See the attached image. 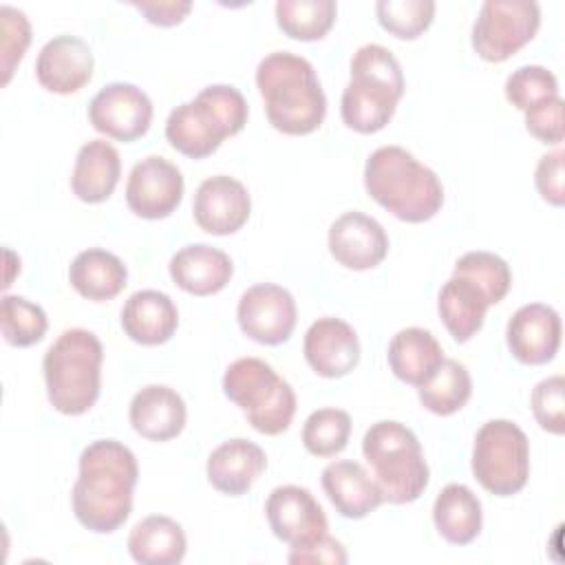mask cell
<instances>
[{"label":"cell","mask_w":565,"mask_h":565,"mask_svg":"<svg viewBox=\"0 0 565 565\" xmlns=\"http://www.w3.org/2000/svg\"><path fill=\"white\" fill-rule=\"evenodd\" d=\"M139 466L135 452L117 439H97L79 455V475L71 492L75 519L95 534L119 530L132 510Z\"/></svg>","instance_id":"6da1fadb"},{"label":"cell","mask_w":565,"mask_h":565,"mask_svg":"<svg viewBox=\"0 0 565 565\" xmlns=\"http://www.w3.org/2000/svg\"><path fill=\"white\" fill-rule=\"evenodd\" d=\"M256 86L269 124L285 135H309L327 115V97L309 60L274 51L258 62Z\"/></svg>","instance_id":"7a4b0ae2"},{"label":"cell","mask_w":565,"mask_h":565,"mask_svg":"<svg viewBox=\"0 0 565 565\" xmlns=\"http://www.w3.org/2000/svg\"><path fill=\"white\" fill-rule=\"evenodd\" d=\"M364 188L373 201L406 223H424L444 205L439 177L402 146H382L369 154Z\"/></svg>","instance_id":"3957f363"},{"label":"cell","mask_w":565,"mask_h":565,"mask_svg":"<svg viewBox=\"0 0 565 565\" xmlns=\"http://www.w3.org/2000/svg\"><path fill=\"white\" fill-rule=\"evenodd\" d=\"M406 88L397 57L382 44H364L353 53L351 82L340 102L342 121L362 135L382 130L395 115Z\"/></svg>","instance_id":"277c9868"},{"label":"cell","mask_w":565,"mask_h":565,"mask_svg":"<svg viewBox=\"0 0 565 565\" xmlns=\"http://www.w3.org/2000/svg\"><path fill=\"white\" fill-rule=\"evenodd\" d=\"M247 113V102L236 86L212 84L168 115L166 139L181 154L205 159L218 150L223 139L245 128Z\"/></svg>","instance_id":"5b68a950"},{"label":"cell","mask_w":565,"mask_h":565,"mask_svg":"<svg viewBox=\"0 0 565 565\" xmlns=\"http://www.w3.org/2000/svg\"><path fill=\"white\" fill-rule=\"evenodd\" d=\"M104 349L88 329H66L49 347L42 360L46 397L62 415H84L93 408L102 388Z\"/></svg>","instance_id":"8992f818"},{"label":"cell","mask_w":565,"mask_h":565,"mask_svg":"<svg viewBox=\"0 0 565 565\" xmlns=\"http://www.w3.org/2000/svg\"><path fill=\"white\" fill-rule=\"evenodd\" d=\"M362 455L373 468L384 501L413 503L426 490L430 472L422 444L402 422L382 419L371 424L362 439Z\"/></svg>","instance_id":"52a82bcc"},{"label":"cell","mask_w":565,"mask_h":565,"mask_svg":"<svg viewBox=\"0 0 565 565\" xmlns=\"http://www.w3.org/2000/svg\"><path fill=\"white\" fill-rule=\"evenodd\" d=\"M223 393L247 417L254 430L280 435L296 413V393L271 364L260 358H238L223 375Z\"/></svg>","instance_id":"ba28073f"},{"label":"cell","mask_w":565,"mask_h":565,"mask_svg":"<svg viewBox=\"0 0 565 565\" xmlns=\"http://www.w3.org/2000/svg\"><path fill=\"white\" fill-rule=\"evenodd\" d=\"M472 475L483 490L512 497L525 488L530 477V441L510 419H490L472 446Z\"/></svg>","instance_id":"9c48e42d"},{"label":"cell","mask_w":565,"mask_h":565,"mask_svg":"<svg viewBox=\"0 0 565 565\" xmlns=\"http://www.w3.org/2000/svg\"><path fill=\"white\" fill-rule=\"evenodd\" d=\"M541 9L532 0H486L472 24V49L486 62H505L539 31Z\"/></svg>","instance_id":"30bf717a"},{"label":"cell","mask_w":565,"mask_h":565,"mask_svg":"<svg viewBox=\"0 0 565 565\" xmlns=\"http://www.w3.org/2000/svg\"><path fill=\"white\" fill-rule=\"evenodd\" d=\"M88 121L93 128L117 141H135L143 137L152 121V102L135 84L113 82L97 90L88 104Z\"/></svg>","instance_id":"8fae6325"},{"label":"cell","mask_w":565,"mask_h":565,"mask_svg":"<svg viewBox=\"0 0 565 565\" xmlns=\"http://www.w3.org/2000/svg\"><path fill=\"white\" fill-rule=\"evenodd\" d=\"M296 300L294 296L274 282H260L243 291L236 318L241 331L260 344H282L289 340L296 327Z\"/></svg>","instance_id":"7c38bea8"},{"label":"cell","mask_w":565,"mask_h":565,"mask_svg":"<svg viewBox=\"0 0 565 565\" xmlns=\"http://www.w3.org/2000/svg\"><path fill=\"white\" fill-rule=\"evenodd\" d=\"M183 199V174L166 157L137 161L126 181V203L132 214L157 221L170 216Z\"/></svg>","instance_id":"4fadbf2b"},{"label":"cell","mask_w":565,"mask_h":565,"mask_svg":"<svg viewBox=\"0 0 565 565\" xmlns=\"http://www.w3.org/2000/svg\"><path fill=\"white\" fill-rule=\"evenodd\" d=\"M265 516L276 539L289 547L311 543L327 534V514L316 497L300 486H278L265 501Z\"/></svg>","instance_id":"5bb4252c"},{"label":"cell","mask_w":565,"mask_h":565,"mask_svg":"<svg viewBox=\"0 0 565 565\" xmlns=\"http://www.w3.org/2000/svg\"><path fill=\"white\" fill-rule=\"evenodd\" d=\"M252 212V199L247 188L227 174L205 179L192 201V214L196 225L214 236H227L238 232Z\"/></svg>","instance_id":"9a60e30c"},{"label":"cell","mask_w":565,"mask_h":565,"mask_svg":"<svg viewBox=\"0 0 565 565\" xmlns=\"http://www.w3.org/2000/svg\"><path fill=\"white\" fill-rule=\"evenodd\" d=\"M505 342L521 364H545L561 347V316L543 302L523 305L508 320Z\"/></svg>","instance_id":"2e32d148"},{"label":"cell","mask_w":565,"mask_h":565,"mask_svg":"<svg viewBox=\"0 0 565 565\" xmlns=\"http://www.w3.org/2000/svg\"><path fill=\"white\" fill-rule=\"evenodd\" d=\"M302 353L320 377H344L360 362V340L355 329L342 318H318L305 333Z\"/></svg>","instance_id":"e0dca14e"},{"label":"cell","mask_w":565,"mask_h":565,"mask_svg":"<svg viewBox=\"0 0 565 565\" xmlns=\"http://www.w3.org/2000/svg\"><path fill=\"white\" fill-rule=\"evenodd\" d=\"M329 252L347 269H373L388 254V236L373 216L344 212L329 227Z\"/></svg>","instance_id":"ac0fdd59"},{"label":"cell","mask_w":565,"mask_h":565,"mask_svg":"<svg viewBox=\"0 0 565 565\" xmlns=\"http://www.w3.org/2000/svg\"><path fill=\"white\" fill-rule=\"evenodd\" d=\"M95 60L90 46L77 35H55L35 60V77L42 88L71 95L84 88L93 77Z\"/></svg>","instance_id":"d6986e66"},{"label":"cell","mask_w":565,"mask_h":565,"mask_svg":"<svg viewBox=\"0 0 565 565\" xmlns=\"http://www.w3.org/2000/svg\"><path fill=\"white\" fill-rule=\"evenodd\" d=\"M130 426L137 435L150 441L174 439L185 426L183 397L163 384H150L135 393L128 408Z\"/></svg>","instance_id":"ffe728a7"},{"label":"cell","mask_w":565,"mask_h":565,"mask_svg":"<svg viewBox=\"0 0 565 565\" xmlns=\"http://www.w3.org/2000/svg\"><path fill=\"white\" fill-rule=\"evenodd\" d=\"M265 468V450L249 439L236 437L223 441L210 452L205 472L212 488L230 497H241L256 483Z\"/></svg>","instance_id":"44dd1931"},{"label":"cell","mask_w":565,"mask_h":565,"mask_svg":"<svg viewBox=\"0 0 565 565\" xmlns=\"http://www.w3.org/2000/svg\"><path fill=\"white\" fill-rule=\"evenodd\" d=\"M170 278L179 289L192 296L218 294L232 278V258L205 243L185 245L170 258Z\"/></svg>","instance_id":"7402d4cb"},{"label":"cell","mask_w":565,"mask_h":565,"mask_svg":"<svg viewBox=\"0 0 565 565\" xmlns=\"http://www.w3.org/2000/svg\"><path fill=\"white\" fill-rule=\"evenodd\" d=\"M179 327V311L172 298L157 289L135 291L121 309L124 333L143 347L168 342Z\"/></svg>","instance_id":"603a6c76"},{"label":"cell","mask_w":565,"mask_h":565,"mask_svg":"<svg viewBox=\"0 0 565 565\" xmlns=\"http://www.w3.org/2000/svg\"><path fill=\"white\" fill-rule=\"evenodd\" d=\"M320 481L335 512L344 519H364L384 503L380 486L358 461H331L322 470Z\"/></svg>","instance_id":"cb8c5ba5"},{"label":"cell","mask_w":565,"mask_h":565,"mask_svg":"<svg viewBox=\"0 0 565 565\" xmlns=\"http://www.w3.org/2000/svg\"><path fill=\"white\" fill-rule=\"evenodd\" d=\"M121 177V159L113 143L106 139H93L77 152L71 190L84 203L106 201Z\"/></svg>","instance_id":"d4e9b609"},{"label":"cell","mask_w":565,"mask_h":565,"mask_svg":"<svg viewBox=\"0 0 565 565\" xmlns=\"http://www.w3.org/2000/svg\"><path fill=\"white\" fill-rule=\"evenodd\" d=\"M386 360L397 380L419 388L441 364L444 349L430 331L422 327H406L388 342Z\"/></svg>","instance_id":"484cf974"},{"label":"cell","mask_w":565,"mask_h":565,"mask_svg":"<svg viewBox=\"0 0 565 565\" xmlns=\"http://www.w3.org/2000/svg\"><path fill=\"white\" fill-rule=\"evenodd\" d=\"M488 307L486 294L472 280L455 274L444 282L437 300L439 318L457 342H468L483 327Z\"/></svg>","instance_id":"4316f807"},{"label":"cell","mask_w":565,"mask_h":565,"mask_svg":"<svg viewBox=\"0 0 565 565\" xmlns=\"http://www.w3.org/2000/svg\"><path fill=\"white\" fill-rule=\"evenodd\" d=\"M128 280V269L124 260L106 249L88 247L79 252L68 267L71 287L93 302H104L115 298Z\"/></svg>","instance_id":"83f0119b"},{"label":"cell","mask_w":565,"mask_h":565,"mask_svg":"<svg viewBox=\"0 0 565 565\" xmlns=\"http://www.w3.org/2000/svg\"><path fill=\"white\" fill-rule=\"evenodd\" d=\"M188 550L183 527L163 514L141 519L128 534V552L141 565H177Z\"/></svg>","instance_id":"f1b7e54d"},{"label":"cell","mask_w":565,"mask_h":565,"mask_svg":"<svg viewBox=\"0 0 565 565\" xmlns=\"http://www.w3.org/2000/svg\"><path fill=\"white\" fill-rule=\"evenodd\" d=\"M433 521L444 541L468 545L481 532V501L468 486L448 483L435 499Z\"/></svg>","instance_id":"f546056e"},{"label":"cell","mask_w":565,"mask_h":565,"mask_svg":"<svg viewBox=\"0 0 565 565\" xmlns=\"http://www.w3.org/2000/svg\"><path fill=\"white\" fill-rule=\"evenodd\" d=\"M417 391L419 402L426 411L446 417L466 406L472 393V380L461 362L444 358L430 380L424 382Z\"/></svg>","instance_id":"4dcf8cb0"},{"label":"cell","mask_w":565,"mask_h":565,"mask_svg":"<svg viewBox=\"0 0 565 565\" xmlns=\"http://www.w3.org/2000/svg\"><path fill=\"white\" fill-rule=\"evenodd\" d=\"M333 0H278L276 22L280 31L300 42H313L329 33L335 22Z\"/></svg>","instance_id":"1f68e13d"},{"label":"cell","mask_w":565,"mask_h":565,"mask_svg":"<svg viewBox=\"0 0 565 565\" xmlns=\"http://www.w3.org/2000/svg\"><path fill=\"white\" fill-rule=\"evenodd\" d=\"M0 329L7 344L24 349L38 344L46 329L49 318L44 309L22 296H2L0 302Z\"/></svg>","instance_id":"d6a6232c"},{"label":"cell","mask_w":565,"mask_h":565,"mask_svg":"<svg viewBox=\"0 0 565 565\" xmlns=\"http://www.w3.org/2000/svg\"><path fill=\"white\" fill-rule=\"evenodd\" d=\"M351 417L340 408H318L302 426V444L316 457H333L347 448Z\"/></svg>","instance_id":"836d02e7"},{"label":"cell","mask_w":565,"mask_h":565,"mask_svg":"<svg viewBox=\"0 0 565 565\" xmlns=\"http://www.w3.org/2000/svg\"><path fill=\"white\" fill-rule=\"evenodd\" d=\"M455 276L472 280L490 300V305L501 302L512 285V274L508 263L492 252H468L463 254L452 269Z\"/></svg>","instance_id":"e575fe53"},{"label":"cell","mask_w":565,"mask_h":565,"mask_svg":"<svg viewBox=\"0 0 565 565\" xmlns=\"http://www.w3.org/2000/svg\"><path fill=\"white\" fill-rule=\"evenodd\" d=\"M375 15L382 29L399 40L419 38L435 18L433 0H380Z\"/></svg>","instance_id":"d590c367"},{"label":"cell","mask_w":565,"mask_h":565,"mask_svg":"<svg viewBox=\"0 0 565 565\" xmlns=\"http://www.w3.org/2000/svg\"><path fill=\"white\" fill-rule=\"evenodd\" d=\"M505 97L514 108L525 113L552 97H558V82L545 66H519L505 79Z\"/></svg>","instance_id":"8d00e7d4"},{"label":"cell","mask_w":565,"mask_h":565,"mask_svg":"<svg viewBox=\"0 0 565 565\" xmlns=\"http://www.w3.org/2000/svg\"><path fill=\"white\" fill-rule=\"evenodd\" d=\"M0 22H2V44H0L2 79H0V84L7 86L15 66L22 62L29 42H31V22L24 15V11L9 7V4H2Z\"/></svg>","instance_id":"74e56055"},{"label":"cell","mask_w":565,"mask_h":565,"mask_svg":"<svg viewBox=\"0 0 565 565\" xmlns=\"http://www.w3.org/2000/svg\"><path fill=\"white\" fill-rule=\"evenodd\" d=\"M532 413L536 424L552 433L563 435L565 433V380L563 375H552L547 380H541L530 397Z\"/></svg>","instance_id":"f35d334b"},{"label":"cell","mask_w":565,"mask_h":565,"mask_svg":"<svg viewBox=\"0 0 565 565\" xmlns=\"http://www.w3.org/2000/svg\"><path fill=\"white\" fill-rule=\"evenodd\" d=\"M525 128L539 141L550 143V146H558L563 141V135H565L563 99L552 97V99L525 110Z\"/></svg>","instance_id":"ab89813d"},{"label":"cell","mask_w":565,"mask_h":565,"mask_svg":"<svg viewBox=\"0 0 565 565\" xmlns=\"http://www.w3.org/2000/svg\"><path fill=\"white\" fill-rule=\"evenodd\" d=\"M563 157L565 152L558 148L554 152H547L541 157L536 172H534V183L539 194L561 207L565 203V179H563Z\"/></svg>","instance_id":"60d3db41"},{"label":"cell","mask_w":565,"mask_h":565,"mask_svg":"<svg viewBox=\"0 0 565 565\" xmlns=\"http://www.w3.org/2000/svg\"><path fill=\"white\" fill-rule=\"evenodd\" d=\"M287 561L291 565H316V563H327V565H344L347 563V552L340 541L329 536V532L311 543L296 545L289 550Z\"/></svg>","instance_id":"b9f144b4"},{"label":"cell","mask_w":565,"mask_h":565,"mask_svg":"<svg viewBox=\"0 0 565 565\" xmlns=\"http://www.w3.org/2000/svg\"><path fill=\"white\" fill-rule=\"evenodd\" d=\"M150 24L157 26H174L179 24L192 9L190 0H141L130 2Z\"/></svg>","instance_id":"7bdbcfd3"}]
</instances>
